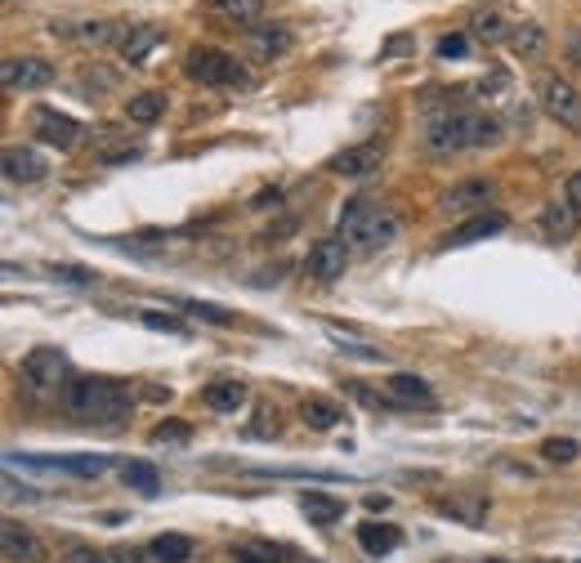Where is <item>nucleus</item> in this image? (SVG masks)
<instances>
[{
    "label": "nucleus",
    "instance_id": "37998d69",
    "mask_svg": "<svg viewBox=\"0 0 581 563\" xmlns=\"http://www.w3.org/2000/svg\"><path fill=\"white\" fill-rule=\"evenodd\" d=\"M483 563H506V559H483Z\"/></svg>",
    "mask_w": 581,
    "mask_h": 563
},
{
    "label": "nucleus",
    "instance_id": "f8f14e48",
    "mask_svg": "<svg viewBox=\"0 0 581 563\" xmlns=\"http://www.w3.org/2000/svg\"><path fill=\"white\" fill-rule=\"evenodd\" d=\"M385 394L398 403V412H412V407H434L430 380L412 376V371H394V376L385 380Z\"/></svg>",
    "mask_w": 581,
    "mask_h": 563
},
{
    "label": "nucleus",
    "instance_id": "6ab92c4d",
    "mask_svg": "<svg viewBox=\"0 0 581 563\" xmlns=\"http://www.w3.org/2000/svg\"><path fill=\"white\" fill-rule=\"evenodd\" d=\"M577 215L581 211L564 197V202H555V206L541 211V228H546L550 242H573V237H577Z\"/></svg>",
    "mask_w": 581,
    "mask_h": 563
},
{
    "label": "nucleus",
    "instance_id": "412c9836",
    "mask_svg": "<svg viewBox=\"0 0 581 563\" xmlns=\"http://www.w3.org/2000/svg\"><path fill=\"white\" fill-rule=\"evenodd\" d=\"M300 416H304V425L309 429H336L340 421H345V412H340L331 398H322V394H309L300 403Z\"/></svg>",
    "mask_w": 581,
    "mask_h": 563
},
{
    "label": "nucleus",
    "instance_id": "4468645a",
    "mask_svg": "<svg viewBox=\"0 0 581 563\" xmlns=\"http://www.w3.org/2000/svg\"><path fill=\"white\" fill-rule=\"evenodd\" d=\"M376 166H380V148H376V143H358V148H345V152H336V157L327 161V170H331V175H340V179L371 175Z\"/></svg>",
    "mask_w": 581,
    "mask_h": 563
},
{
    "label": "nucleus",
    "instance_id": "ddd939ff",
    "mask_svg": "<svg viewBox=\"0 0 581 563\" xmlns=\"http://www.w3.org/2000/svg\"><path fill=\"white\" fill-rule=\"evenodd\" d=\"M492 197H497V184L492 179H465V184H452L443 197H438V206L443 211H474V206H488Z\"/></svg>",
    "mask_w": 581,
    "mask_h": 563
},
{
    "label": "nucleus",
    "instance_id": "79ce46f5",
    "mask_svg": "<svg viewBox=\"0 0 581 563\" xmlns=\"http://www.w3.org/2000/svg\"><path fill=\"white\" fill-rule=\"evenodd\" d=\"M568 54H573V63H581V32L568 41Z\"/></svg>",
    "mask_w": 581,
    "mask_h": 563
},
{
    "label": "nucleus",
    "instance_id": "c85d7f7f",
    "mask_svg": "<svg viewBox=\"0 0 581 563\" xmlns=\"http://www.w3.org/2000/svg\"><path fill=\"white\" fill-rule=\"evenodd\" d=\"M470 27H474V36H479V41H488V45L510 41V27H506V18H501L497 9H479V14L470 18Z\"/></svg>",
    "mask_w": 581,
    "mask_h": 563
},
{
    "label": "nucleus",
    "instance_id": "6e6552de",
    "mask_svg": "<svg viewBox=\"0 0 581 563\" xmlns=\"http://www.w3.org/2000/svg\"><path fill=\"white\" fill-rule=\"evenodd\" d=\"M0 555H5V563H45V559H50V550H45V541L36 537L32 528L5 519V523H0Z\"/></svg>",
    "mask_w": 581,
    "mask_h": 563
},
{
    "label": "nucleus",
    "instance_id": "f704fd0d",
    "mask_svg": "<svg viewBox=\"0 0 581 563\" xmlns=\"http://www.w3.org/2000/svg\"><path fill=\"white\" fill-rule=\"evenodd\" d=\"M139 322H144V327H152V331H166V336H188L184 322L170 318V313H161V309H144V313H139Z\"/></svg>",
    "mask_w": 581,
    "mask_h": 563
},
{
    "label": "nucleus",
    "instance_id": "7ed1b4c3",
    "mask_svg": "<svg viewBox=\"0 0 581 563\" xmlns=\"http://www.w3.org/2000/svg\"><path fill=\"white\" fill-rule=\"evenodd\" d=\"M340 237H345L349 246H363V251H380V246H389L398 237V219L389 206L371 202V197H354V202H345V211H340Z\"/></svg>",
    "mask_w": 581,
    "mask_h": 563
},
{
    "label": "nucleus",
    "instance_id": "ea45409f",
    "mask_svg": "<svg viewBox=\"0 0 581 563\" xmlns=\"http://www.w3.org/2000/svg\"><path fill=\"white\" fill-rule=\"evenodd\" d=\"M564 197H568V202H573L577 211H581V170H573V175H568V184H564Z\"/></svg>",
    "mask_w": 581,
    "mask_h": 563
},
{
    "label": "nucleus",
    "instance_id": "423d86ee",
    "mask_svg": "<svg viewBox=\"0 0 581 563\" xmlns=\"http://www.w3.org/2000/svg\"><path fill=\"white\" fill-rule=\"evenodd\" d=\"M18 376L27 380L32 389H41V394H50V389H59V385H68V376H72V362H68V353L63 349H50V345H41V349H32L23 358V367H18Z\"/></svg>",
    "mask_w": 581,
    "mask_h": 563
},
{
    "label": "nucleus",
    "instance_id": "aec40b11",
    "mask_svg": "<svg viewBox=\"0 0 581 563\" xmlns=\"http://www.w3.org/2000/svg\"><path fill=\"white\" fill-rule=\"evenodd\" d=\"M211 9L224 18V23L246 27V32H251V27L260 23V14H264V0H211Z\"/></svg>",
    "mask_w": 581,
    "mask_h": 563
},
{
    "label": "nucleus",
    "instance_id": "c9c22d12",
    "mask_svg": "<svg viewBox=\"0 0 581 563\" xmlns=\"http://www.w3.org/2000/svg\"><path fill=\"white\" fill-rule=\"evenodd\" d=\"M112 36H117V23H81V32H76V41L81 45H108Z\"/></svg>",
    "mask_w": 581,
    "mask_h": 563
},
{
    "label": "nucleus",
    "instance_id": "a19ab883",
    "mask_svg": "<svg viewBox=\"0 0 581 563\" xmlns=\"http://www.w3.org/2000/svg\"><path fill=\"white\" fill-rule=\"evenodd\" d=\"M117 563H148L144 550H117Z\"/></svg>",
    "mask_w": 581,
    "mask_h": 563
},
{
    "label": "nucleus",
    "instance_id": "bb28decb",
    "mask_svg": "<svg viewBox=\"0 0 581 563\" xmlns=\"http://www.w3.org/2000/svg\"><path fill=\"white\" fill-rule=\"evenodd\" d=\"M152 555L161 563H188L193 559V537H179V532H161V537H152Z\"/></svg>",
    "mask_w": 581,
    "mask_h": 563
},
{
    "label": "nucleus",
    "instance_id": "2eb2a0df",
    "mask_svg": "<svg viewBox=\"0 0 581 563\" xmlns=\"http://www.w3.org/2000/svg\"><path fill=\"white\" fill-rule=\"evenodd\" d=\"M501 228H506V215H501V211H483V215L465 219L461 228H452V233L443 237V246H474V242H488V237H497Z\"/></svg>",
    "mask_w": 581,
    "mask_h": 563
},
{
    "label": "nucleus",
    "instance_id": "4c0bfd02",
    "mask_svg": "<svg viewBox=\"0 0 581 563\" xmlns=\"http://www.w3.org/2000/svg\"><path fill=\"white\" fill-rule=\"evenodd\" d=\"M184 309H193L197 318L215 322V327H228V322H233V313H228V309H219V304H206V300H184Z\"/></svg>",
    "mask_w": 581,
    "mask_h": 563
},
{
    "label": "nucleus",
    "instance_id": "a211bd4d",
    "mask_svg": "<svg viewBox=\"0 0 581 563\" xmlns=\"http://www.w3.org/2000/svg\"><path fill=\"white\" fill-rule=\"evenodd\" d=\"M300 510L313 528H331V523L345 519V501L340 496H327V492H304L300 496Z\"/></svg>",
    "mask_w": 581,
    "mask_h": 563
},
{
    "label": "nucleus",
    "instance_id": "c756f323",
    "mask_svg": "<svg viewBox=\"0 0 581 563\" xmlns=\"http://www.w3.org/2000/svg\"><path fill=\"white\" fill-rule=\"evenodd\" d=\"M510 50L519 54V59H537L541 50H546V32H541L537 23H523L510 32Z\"/></svg>",
    "mask_w": 581,
    "mask_h": 563
},
{
    "label": "nucleus",
    "instance_id": "c03bdc74",
    "mask_svg": "<svg viewBox=\"0 0 581 563\" xmlns=\"http://www.w3.org/2000/svg\"><path fill=\"white\" fill-rule=\"evenodd\" d=\"M577 563H581V559H577Z\"/></svg>",
    "mask_w": 581,
    "mask_h": 563
},
{
    "label": "nucleus",
    "instance_id": "473e14b6",
    "mask_svg": "<svg viewBox=\"0 0 581 563\" xmlns=\"http://www.w3.org/2000/svg\"><path fill=\"white\" fill-rule=\"evenodd\" d=\"M148 438H152L157 447H161V443H166V447H170V443H188V438H193V425H188V421H161V425H152Z\"/></svg>",
    "mask_w": 581,
    "mask_h": 563
},
{
    "label": "nucleus",
    "instance_id": "72a5a7b5",
    "mask_svg": "<svg viewBox=\"0 0 581 563\" xmlns=\"http://www.w3.org/2000/svg\"><path fill=\"white\" fill-rule=\"evenodd\" d=\"M50 278L54 282H68V286H94V282H99V273L81 269V264H50Z\"/></svg>",
    "mask_w": 581,
    "mask_h": 563
},
{
    "label": "nucleus",
    "instance_id": "a878e982",
    "mask_svg": "<svg viewBox=\"0 0 581 563\" xmlns=\"http://www.w3.org/2000/svg\"><path fill=\"white\" fill-rule=\"evenodd\" d=\"M438 510L452 514V519L470 523V528H479L483 514H488V496H452V501H438Z\"/></svg>",
    "mask_w": 581,
    "mask_h": 563
},
{
    "label": "nucleus",
    "instance_id": "1a4fd4ad",
    "mask_svg": "<svg viewBox=\"0 0 581 563\" xmlns=\"http://www.w3.org/2000/svg\"><path fill=\"white\" fill-rule=\"evenodd\" d=\"M304 269H309V278H318V282H340L345 269H349V242L345 237H322V242H313Z\"/></svg>",
    "mask_w": 581,
    "mask_h": 563
},
{
    "label": "nucleus",
    "instance_id": "58836bf2",
    "mask_svg": "<svg viewBox=\"0 0 581 563\" xmlns=\"http://www.w3.org/2000/svg\"><path fill=\"white\" fill-rule=\"evenodd\" d=\"M63 563H108V555H99L94 546H68V555Z\"/></svg>",
    "mask_w": 581,
    "mask_h": 563
},
{
    "label": "nucleus",
    "instance_id": "b1692460",
    "mask_svg": "<svg viewBox=\"0 0 581 563\" xmlns=\"http://www.w3.org/2000/svg\"><path fill=\"white\" fill-rule=\"evenodd\" d=\"M398 541H403V532L389 528V523H363L358 528V546L367 555H389V550H398Z\"/></svg>",
    "mask_w": 581,
    "mask_h": 563
},
{
    "label": "nucleus",
    "instance_id": "20e7f679",
    "mask_svg": "<svg viewBox=\"0 0 581 563\" xmlns=\"http://www.w3.org/2000/svg\"><path fill=\"white\" fill-rule=\"evenodd\" d=\"M537 99H541V112H546L550 121H559L564 130L581 135V90L573 81H564V76H555V72L537 76Z\"/></svg>",
    "mask_w": 581,
    "mask_h": 563
},
{
    "label": "nucleus",
    "instance_id": "7c9ffc66",
    "mask_svg": "<svg viewBox=\"0 0 581 563\" xmlns=\"http://www.w3.org/2000/svg\"><path fill=\"white\" fill-rule=\"evenodd\" d=\"M541 456H546L550 465H573L581 456V443L577 438H546V443H541Z\"/></svg>",
    "mask_w": 581,
    "mask_h": 563
},
{
    "label": "nucleus",
    "instance_id": "f03ea898",
    "mask_svg": "<svg viewBox=\"0 0 581 563\" xmlns=\"http://www.w3.org/2000/svg\"><path fill=\"white\" fill-rule=\"evenodd\" d=\"M501 139V121L488 112H447L430 126L425 148L447 157V152H470V148H488Z\"/></svg>",
    "mask_w": 581,
    "mask_h": 563
},
{
    "label": "nucleus",
    "instance_id": "393cba45",
    "mask_svg": "<svg viewBox=\"0 0 581 563\" xmlns=\"http://www.w3.org/2000/svg\"><path fill=\"white\" fill-rule=\"evenodd\" d=\"M242 403H246L242 380H215V385H206V407L211 412H237Z\"/></svg>",
    "mask_w": 581,
    "mask_h": 563
},
{
    "label": "nucleus",
    "instance_id": "9d476101",
    "mask_svg": "<svg viewBox=\"0 0 581 563\" xmlns=\"http://www.w3.org/2000/svg\"><path fill=\"white\" fill-rule=\"evenodd\" d=\"M32 135L41 143H50V148L68 152V148H76V139H81V121H72L68 112H59V108H36L32 112Z\"/></svg>",
    "mask_w": 581,
    "mask_h": 563
},
{
    "label": "nucleus",
    "instance_id": "5701e85b",
    "mask_svg": "<svg viewBox=\"0 0 581 563\" xmlns=\"http://www.w3.org/2000/svg\"><path fill=\"white\" fill-rule=\"evenodd\" d=\"M166 103H170L166 90H144V94H135V99H126V117L139 121V126H152V121L166 112Z\"/></svg>",
    "mask_w": 581,
    "mask_h": 563
},
{
    "label": "nucleus",
    "instance_id": "dca6fc26",
    "mask_svg": "<svg viewBox=\"0 0 581 563\" xmlns=\"http://www.w3.org/2000/svg\"><path fill=\"white\" fill-rule=\"evenodd\" d=\"M246 45H251L255 59H278V54L291 50V27L287 23H255L246 32Z\"/></svg>",
    "mask_w": 581,
    "mask_h": 563
},
{
    "label": "nucleus",
    "instance_id": "2f4dec72",
    "mask_svg": "<svg viewBox=\"0 0 581 563\" xmlns=\"http://www.w3.org/2000/svg\"><path fill=\"white\" fill-rule=\"evenodd\" d=\"M237 563H282V550L269 546V541H242V546L233 550Z\"/></svg>",
    "mask_w": 581,
    "mask_h": 563
},
{
    "label": "nucleus",
    "instance_id": "0eeeda50",
    "mask_svg": "<svg viewBox=\"0 0 581 563\" xmlns=\"http://www.w3.org/2000/svg\"><path fill=\"white\" fill-rule=\"evenodd\" d=\"M54 81V63L36 59V54H14L0 63V85L5 90H45Z\"/></svg>",
    "mask_w": 581,
    "mask_h": 563
},
{
    "label": "nucleus",
    "instance_id": "9b49d317",
    "mask_svg": "<svg viewBox=\"0 0 581 563\" xmlns=\"http://www.w3.org/2000/svg\"><path fill=\"white\" fill-rule=\"evenodd\" d=\"M23 461L27 465H50V470H68L76 474V479H99L103 470L112 465V456H103V452H72V456H27L23 452Z\"/></svg>",
    "mask_w": 581,
    "mask_h": 563
},
{
    "label": "nucleus",
    "instance_id": "f3484780",
    "mask_svg": "<svg viewBox=\"0 0 581 563\" xmlns=\"http://www.w3.org/2000/svg\"><path fill=\"white\" fill-rule=\"evenodd\" d=\"M45 157L36 148H5V175L14 179V184H36V179H45Z\"/></svg>",
    "mask_w": 581,
    "mask_h": 563
},
{
    "label": "nucleus",
    "instance_id": "f257e3e1",
    "mask_svg": "<svg viewBox=\"0 0 581 563\" xmlns=\"http://www.w3.org/2000/svg\"><path fill=\"white\" fill-rule=\"evenodd\" d=\"M63 403H68V412L85 425H121V421H130V412H135V394L112 376L72 380L68 394H63Z\"/></svg>",
    "mask_w": 581,
    "mask_h": 563
},
{
    "label": "nucleus",
    "instance_id": "4be33fe9",
    "mask_svg": "<svg viewBox=\"0 0 581 563\" xmlns=\"http://www.w3.org/2000/svg\"><path fill=\"white\" fill-rule=\"evenodd\" d=\"M157 41H161V32H157V27H152V23L130 27V32L121 36V59H126V63H144Z\"/></svg>",
    "mask_w": 581,
    "mask_h": 563
},
{
    "label": "nucleus",
    "instance_id": "cd10ccee",
    "mask_svg": "<svg viewBox=\"0 0 581 563\" xmlns=\"http://www.w3.org/2000/svg\"><path fill=\"white\" fill-rule=\"evenodd\" d=\"M121 483H126V488H135V492H148V496L161 492V474L152 470L148 461H126V465H121Z\"/></svg>",
    "mask_w": 581,
    "mask_h": 563
},
{
    "label": "nucleus",
    "instance_id": "39448f33",
    "mask_svg": "<svg viewBox=\"0 0 581 563\" xmlns=\"http://www.w3.org/2000/svg\"><path fill=\"white\" fill-rule=\"evenodd\" d=\"M184 72H188V81L211 85V90H215V85H242L246 81V72L237 68L233 54L215 50V45H197V50H188Z\"/></svg>",
    "mask_w": 581,
    "mask_h": 563
},
{
    "label": "nucleus",
    "instance_id": "e433bc0d",
    "mask_svg": "<svg viewBox=\"0 0 581 563\" xmlns=\"http://www.w3.org/2000/svg\"><path fill=\"white\" fill-rule=\"evenodd\" d=\"M434 54H438V59H465V54H470V36H465V32L443 36V41L434 45Z\"/></svg>",
    "mask_w": 581,
    "mask_h": 563
}]
</instances>
